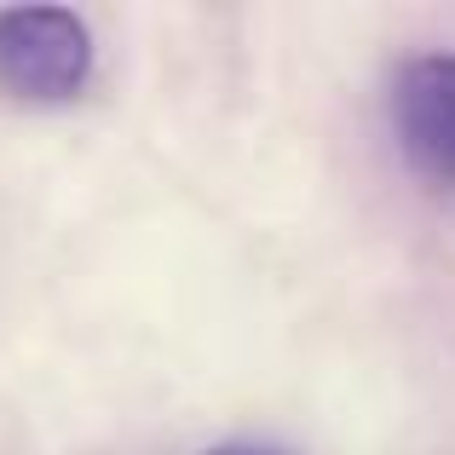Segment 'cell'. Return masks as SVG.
<instances>
[{
    "instance_id": "cell-3",
    "label": "cell",
    "mask_w": 455,
    "mask_h": 455,
    "mask_svg": "<svg viewBox=\"0 0 455 455\" xmlns=\"http://www.w3.org/2000/svg\"><path fill=\"white\" fill-rule=\"evenodd\" d=\"M208 455H283V450H266V444H220V450H208Z\"/></svg>"
},
{
    "instance_id": "cell-2",
    "label": "cell",
    "mask_w": 455,
    "mask_h": 455,
    "mask_svg": "<svg viewBox=\"0 0 455 455\" xmlns=\"http://www.w3.org/2000/svg\"><path fill=\"white\" fill-rule=\"evenodd\" d=\"M392 133L415 173L455 185V52H421L392 76Z\"/></svg>"
},
{
    "instance_id": "cell-1",
    "label": "cell",
    "mask_w": 455,
    "mask_h": 455,
    "mask_svg": "<svg viewBox=\"0 0 455 455\" xmlns=\"http://www.w3.org/2000/svg\"><path fill=\"white\" fill-rule=\"evenodd\" d=\"M92 81V29L69 6H0V99L69 104Z\"/></svg>"
}]
</instances>
